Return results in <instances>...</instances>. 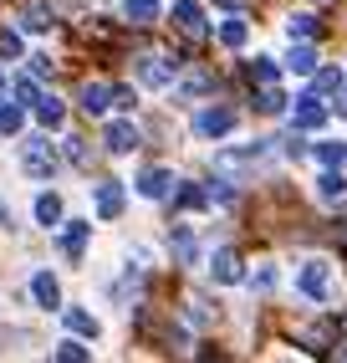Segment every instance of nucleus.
I'll return each instance as SVG.
<instances>
[{
    "mask_svg": "<svg viewBox=\"0 0 347 363\" xmlns=\"http://www.w3.org/2000/svg\"><path fill=\"white\" fill-rule=\"evenodd\" d=\"M296 292L312 297V302H337L342 297V281L332 277V261H322V256L302 261V266H296Z\"/></svg>",
    "mask_w": 347,
    "mask_h": 363,
    "instance_id": "obj_1",
    "label": "nucleus"
},
{
    "mask_svg": "<svg viewBox=\"0 0 347 363\" xmlns=\"http://www.w3.org/2000/svg\"><path fill=\"white\" fill-rule=\"evenodd\" d=\"M21 169H26L31 179H52L57 169H62L57 143L52 138H26V143H21Z\"/></svg>",
    "mask_w": 347,
    "mask_h": 363,
    "instance_id": "obj_2",
    "label": "nucleus"
},
{
    "mask_svg": "<svg viewBox=\"0 0 347 363\" xmlns=\"http://www.w3.org/2000/svg\"><path fill=\"white\" fill-rule=\"evenodd\" d=\"M174 77H179V62L174 57H143L138 62V82L143 87H169Z\"/></svg>",
    "mask_w": 347,
    "mask_h": 363,
    "instance_id": "obj_3",
    "label": "nucleus"
},
{
    "mask_svg": "<svg viewBox=\"0 0 347 363\" xmlns=\"http://www.w3.org/2000/svg\"><path fill=\"white\" fill-rule=\"evenodd\" d=\"M92 210H97V220H118L123 215V184L118 179H103L92 189Z\"/></svg>",
    "mask_w": 347,
    "mask_h": 363,
    "instance_id": "obj_4",
    "label": "nucleus"
},
{
    "mask_svg": "<svg viewBox=\"0 0 347 363\" xmlns=\"http://www.w3.org/2000/svg\"><path fill=\"white\" fill-rule=\"evenodd\" d=\"M235 128V113L230 108H205V113H194V133L200 138H220V133H230Z\"/></svg>",
    "mask_w": 347,
    "mask_h": 363,
    "instance_id": "obj_5",
    "label": "nucleus"
},
{
    "mask_svg": "<svg viewBox=\"0 0 347 363\" xmlns=\"http://www.w3.org/2000/svg\"><path fill=\"white\" fill-rule=\"evenodd\" d=\"M103 143H108V154H133L138 149V128L128 123V118H118V123L103 128Z\"/></svg>",
    "mask_w": 347,
    "mask_h": 363,
    "instance_id": "obj_6",
    "label": "nucleus"
},
{
    "mask_svg": "<svg viewBox=\"0 0 347 363\" xmlns=\"http://www.w3.org/2000/svg\"><path fill=\"white\" fill-rule=\"evenodd\" d=\"M322 123H327V108L317 103V92H312V98H302V103H296V113H291V128L312 133V128H322Z\"/></svg>",
    "mask_w": 347,
    "mask_h": 363,
    "instance_id": "obj_7",
    "label": "nucleus"
},
{
    "mask_svg": "<svg viewBox=\"0 0 347 363\" xmlns=\"http://www.w3.org/2000/svg\"><path fill=\"white\" fill-rule=\"evenodd\" d=\"M174 26L184 36H205V11L194 6V0H174Z\"/></svg>",
    "mask_w": 347,
    "mask_h": 363,
    "instance_id": "obj_8",
    "label": "nucleus"
},
{
    "mask_svg": "<svg viewBox=\"0 0 347 363\" xmlns=\"http://www.w3.org/2000/svg\"><path fill=\"white\" fill-rule=\"evenodd\" d=\"M210 277H215L220 286H235V281H240V256H235V251H215V256H210Z\"/></svg>",
    "mask_w": 347,
    "mask_h": 363,
    "instance_id": "obj_9",
    "label": "nucleus"
},
{
    "mask_svg": "<svg viewBox=\"0 0 347 363\" xmlns=\"http://www.w3.org/2000/svg\"><path fill=\"white\" fill-rule=\"evenodd\" d=\"M87 235H92V225H87V220H72V225L62 230V251H67L72 261H82V251H87Z\"/></svg>",
    "mask_w": 347,
    "mask_h": 363,
    "instance_id": "obj_10",
    "label": "nucleus"
},
{
    "mask_svg": "<svg viewBox=\"0 0 347 363\" xmlns=\"http://www.w3.org/2000/svg\"><path fill=\"white\" fill-rule=\"evenodd\" d=\"M31 297H36L41 307H62V286H57V277H52V272H36V277H31Z\"/></svg>",
    "mask_w": 347,
    "mask_h": 363,
    "instance_id": "obj_11",
    "label": "nucleus"
},
{
    "mask_svg": "<svg viewBox=\"0 0 347 363\" xmlns=\"http://www.w3.org/2000/svg\"><path fill=\"white\" fill-rule=\"evenodd\" d=\"M169 184H174V174H169V169H143L138 195H148V200H164V195H169Z\"/></svg>",
    "mask_w": 347,
    "mask_h": 363,
    "instance_id": "obj_12",
    "label": "nucleus"
},
{
    "mask_svg": "<svg viewBox=\"0 0 347 363\" xmlns=\"http://www.w3.org/2000/svg\"><path fill=\"white\" fill-rule=\"evenodd\" d=\"M108 103H113V87L108 82H87L82 87V113H108Z\"/></svg>",
    "mask_w": 347,
    "mask_h": 363,
    "instance_id": "obj_13",
    "label": "nucleus"
},
{
    "mask_svg": "<svg viewBox=\"0 0 347 363\" xmlns=\"http://www.w3.org/2000/svg\"><path fill=\"white\" fill-rule=\"evenodd\" d=\"M169 246H174V261H179V266H194V230L189 225H174Z\"/></svg>",
    "mask_w": 347,
    "mask_h": 363,
    "instance_id": "obj_14",
    "label": "nucleus"
},
{
    "mask_svg": "<svg viewBox=\"0 0 347 363\" xmlns=\"http://www.w3.org/2000/svg\"><path fill=\"white\" fill-rule=\"evenodd\" d=\"M256 108H261V113H271V118H276V113H286V92H281L276 82H261V92H256Z\"/></svg>",
    "mask_w": 347,
    "mask_h": 363,
    "instance_id": "obj_15",
    "label": "nucleus"
},
{
    "mask_svg": "<svg viewBox=\"0 0 347 363\" xmlns=\"http://www.w3.org/2000/svg\"><path fill=\"white\" fill-rule=\"evenodd\" d=\"M123 16H128L133 26H154V21H159V0H128Z\"/></svg>",
    "mask_w": 347,
    "mask_h": 363,
    "instance_id": "obj_16",
    "label": "nucleus"
},
{
    "mask_svg": "<svg viewBox=\"0 0 347 363\" xmlns=\"http://www.w3.org/2000/svg\"><path fill=\"white\" fill-rule=\"evenodd\" d=\"M317 195H322V200H327V205L347 195V179H342V169H327V174H322V179H317Z\"/></svg>",
    "mask_w": 347,
    "mask_h": 363,
    "instance_id": "obj_17",
    "label": "nucleus"
},
{
    "mask_svg": "<svg viewBox=\"0 0 347 363\" xmlns=\"http://www.w3.org/2000/svg\"><path fill=\"white\" fill-rule=\"evenodd\" d=\"M67 328L77 333V337H97V318L82 312V307H67Z\"/></svg>",
    "mask_w": 347,
    "mask_h": 363,
    "instance_id": "obj_18",
    "label": "nucleus"
},
{
    "mask_svg": "<svg viewBox=\"0 0 347 363\" xmlns=\"http://www.w3.org/2000/svg\"><path fill=\"white\" fill-rule=\"evenodd\" d=\"M286 67H291V72H302V77H312V72H317V52H312V46H291Z\"/></svg>",
    "mask_w": 347,
    "mask_h": 363,
    "instance_id": "obj_19",
    "label": "nucleus"
},
{
    "mask_svg": "<svg viewBox=\"0 0 347 363\" xmlns=\"http://www.w3.org/2000/svg\"><path fill=\"white\" fill-rule=\"evenodd\" d=\"M36 118L46 128H62V118H67V108L57 103V98H36Z\"/></svg>",
    "mask_w": 347,
    "mask_h": 363,
    "instance_id": "obj_20",
    "label": "nucleus"
},
{
    "mask_svg": "<svg viewBox=\"0 0 347 363\" xmlns=\"http://www.w3.org/2000/svg\"><path fill=\"white\" fill-rule=\"evenodd\" d=\"M245 36H251V26H245L240 16H230L225 26H220V41H225V46H245Z\"/></svg>",
    "mask_w": 347,
    "mask_h": 363,
    "instance_id": "obj_21",
    "label": "nucleus"
},
{
    "mask_svg": "<svg viewBox=\"0 0 347 363\" xmlns=\"http://www.w3.org/2000/svg\"><path fill=\"white\" fill-rule=\"evenodd\" d=\"M21 26H26V31H52V11H46V6H26Z\"/></svg>",
    "mask_w": 347,
    "mask_h": 363,
    "instance_id": "obj_22",
    "label": "nucleus"
},
{
    "mask_svg": "<svg viewBox=\"0 0 347 363\" xmlns=\"http://www.w3.org/2000/svg\"><path fill=\"white\" fill-rule=\"evenodd\" d=\"M36 220H41V225H57V220H62V200H57V195H41V200H36Z\"/></svg>",
    "mask_w": 347,
    "mask_h": 363,
    "instance_id": "obj_23",
    "label": "nucleus"
},
{
    "mask_svg": "<svg viewBox=\"0 0 347 363\" xmlns=\"http://www.w3.org/2000/svg\"><path fill=\"white\" fill-rule=\"evenodd\" d=\"M317 159L327 164V169H347V143H322Z\"/></svg>",
    "mask_w": 347,
    "mask_h": 363,
    "instance_id": "obj_24",
    "label": "nucleus"
},
{
    "mask_svg": "<svg viewBox=\"0 0 347 363\" xmlns=\"http://www.w3.org/2000/svg\"><path fill=\"white\" fill-rule=\"evenodd\" d=\"M286 36H291V41H296V36H302V41L317 36V16H291V21H286Z\"/></svg>",
    "mask_w": 347,
    "mask_h": 363,
    "instance_id": "obj_25",
    "label": "nucleus"
},
{
    "mask_svg": "<svg viewBox=\"0 0 347 363\" xmlns=\"http://www.w3.org/2000/svg\"><path fill=\"white\" fill-rule=\"evenodd\" d=\"M11 92H16V103H36L41 98V92H36V72H31V77H16Z\"/></svg>",
    "mask_w": 347,
    "mask_h": 363,
    "instance_id": "obj_26",
    "label": "nucleus"
},
{
    "mask_svg": "<svg viewBox=\"0 0 347 363\" xmlns=\"http://www.w3.org/2000/svg\"><path fill=\"white\" fill-rule=\"evenodd\" d=\"M200 205H210V195H205L200 184H184L179 189V210H200Z\"/></svg>",
    "mask_w": 347,
    "mask_h": 363,
    "instance_id": "obj_27",
    "label": "nucleus"
},
{
    "mask_svg": "<svg viewBox=\"0 0 347 363\" xmlns=\"http://www.w3.org/2000/svg\"><path fill=\"white\" fill-rule=\"evenodd\" d=\"M251 82L261 87V82H276V62H271V57H256L251 62Z\"/></svg>",
    "mask_w": 347,
    "mask_h": 363,
    "instance_id": "obj_28",
    "label": "nucleus"
},
{
    "mask_svg": "<svg viewBox=\"0 0 347 363\" xmlns=\"http://www.w3.org/2000/svg\"><path fill=\"white\" fill-rule=\"evenodd\" d=\"M21 123H26V113H21V108H0V133H21Z\"/></svg>",
    "mask_w": 347,
    "mask_h": 363,
    "instance_id": "obj_29",
    "label": "nucleus"
},
{
    "mask_svg": "<svg viewBox=\"0 0 347 363\" xmlns=\"http://www.w3.org/2000/svg\"><path fill=\"white\" fill-rule=\"evenodd\" d=\"M57 358H67V363H87L92 348H82V343H72V337H67V343H57Z\"/></svg>",
    "mask_w": 347,
    "mask_h": 363,
    "instance_id": "obj_30",
    "label": "nucleus"
},
{
    "mask_svg": "<svg viewBox=\"0 0 347 363\" xmlns=\"http://www.w3.org/2000/svg\"><path fill=\"white\" fill-rule=\"evenodd\" d=\"M312 77H317V92H337L342 87V72H332V67L327 72H312Z\"/></svg>",
    "mask_w": 347,
    "mask_h": 363,
    "instance_id": "obj_31",
    "label": "nucleus"
},
{
    "mask_svg": "<svg viewBox=\"0 0 347 363\" xmlns=\"http://www.w3.org/2000/svg\"><path fill=\"white\" fill-rule=\"evenodd\" d=\"M0 57H21V36L16 31H0Z\"/></svg>",
    "mask_w": 347,
    "mask_h": 363,
    "instance_id": "obj_32",
    "label": "nucleus"
},
{
    "mask_svg": "<svg viewBox=\"0 0 347 363\" xmlns=\"http://www.w3.org/2000/svg\"><path fill=\"white\" fill-rule=\"evenodd\" d=\"M67 154H72V164H87V143L82 138H67Z\"/></svg>",
    "mask_w": 347,
    "mask_h": 363,
    "instance_id": "obj_33",
    "label": "nucleus"
},
{
    "mask_svg": "<svg viewBox=\"0 0 347 363\" xmlns=\"http://www.w3.org/2000/svg\"><path fill=\"white\" fill-rule=\"evenodd\" d=\"M251 286H256V292H271V286H276V277H271V272H256Z\"/></svg>",
    "mask_w": 347,
    "mask_h": 363,
    "instance_id": "obj_34",
    "label": "nucleus"
},
{
    "mask_svg": "<svg viewBox=\"0 0 347 363\" xmlns=\"http://www.w3.org/2000/svg\"><path fill=\"white\" fill-rule=\"evenodd\" d=\"M337 113L347 118V87H337Z\"/></svg>",
    "mask_w": 347,
    "mask_h": 363,
    "instance_id": "obj_35",
    "label": "nucleus"
},
{
    "mask_svg": "<svg viewBox=\"0 0 347 363\" xmlns=\"http://www.w3.org/2000/svg\"><path fill=\"white\" fill-rule=\"evenodd\" d=\"M6 92H11V82H6V72H0V98H6Z\"/></svg>",
    "mask_w": 347,
    "mask_h": 363,
    "instance_id": "obj_36",
    "label": "nucleus"
},
{
    "mask_svg": "<svg viewBox=\"0 0 347 363\" xmlns=\"http://www.w3.org/2000/svg\"><path fill=\"white\" fill-rule=\"evenodd\" d=\"M0 225H11V210H6V205H0Z\"/></svg>",
    "mask_w": 347,
    "mask_h": 363,
    "instance_id": "obj_37",
    "label": "nucleus"
}]
</instances>
